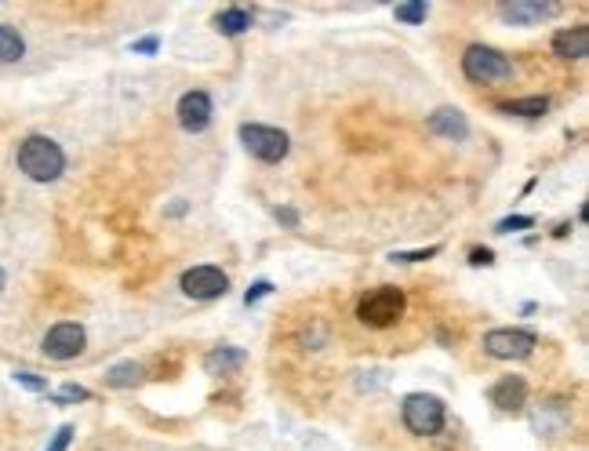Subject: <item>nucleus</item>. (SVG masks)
<instances>
[{"mask_svg": "<svg viewBox=\"0 0 589 451\" xmlns=\"http://www.w3.org/2000/svg\"><path fill=\"white\" fill-rule=\"evenodd\" d=\"M15 164H19V171L30 182H55L66 171V153L48 135H30V139L19 142Z\"/></svg>", "mask_w": 589, "mask_h": 451, "instance_id": "obj_1", "label": "nucleus"}, {"mask_svg": "<svg viewBox=\"0 0 589 451\" xmlns=\"http://www.w3.org/2000/svg\"><path fill=\"white\" fill-rule=\"evenodd\" d=\"M404 310H408V295L393 284H382L357 302V321L368 328H393L404 317Z\"/></svg>", "mask_w": 589, "mask_h": 451, "instance_id": "obj_2", "label": "nucleus"}, {"mask_svg": "<svg viewBox=\"0 0 589 451\" xmlns=\"http://www.w3.org/2000/svg\"><path fill=\"white\" fill-rule=\"evenodd\" d=\"M462 73H466L473 84H499L513 73V62H510V55L499 48L470 44L466 55H462Z\"/></svg>", "mask_w": 589, "mask_h": 451, "instance_id": "obj_3", "label": "nucleus"}, {"mask_svg": "<svg viewBox=\"0 0 589 451\" xmlns=\"http://www.w3.org/2000/svg\"><path fill=\"white\" fill-rule=\"evenodd\" d=\"M400 415H404V426H408L415 437H437V433L444 430V419H448L444 401L433 397V393H408Z\"/></svg>", "mask_w": 589, "mask_h": 451, "instance_id": "obj_4", "label": "nucleus"}, {"mask_svg": "<svg viewBox=\"0 0 589 451\" xmlns=\"http://www.w3.org/2000/svg\"><path fill=\"white\" fill-rule=\"evenodd\" d=\"M240 142L262 164H280L291 150L288 131L270 128V124H240Z\"/></svg>", "mask_w": 589, "mask_h": 451, "instance_id": "obj_5", "label": "nucleus"}, {"mask_svg": "<svg viewBox=\"0 0 589 451\" xmlns=\"http://www.w3.org/2000/svg\"><path fill=\"white\" fill-rule=\"evenodd\" d=\"M535 346H539V339L528 328H491L484 335V353L495 361H528Z\"/></svg>", "mask_w": 589, "mask_h": 451, "instance_id": "obj_6", "label": "nucleus"}, {"mask_svg": "<svg viewBox=\"0 0 589 451\" xmlns=\"http://www.w3.org/2000/svg\"><path fill=\"white\" fill-rule=\"evenodd\" d=\"M84 346H88V331L77 321H59L55 328H48V335L40 342L48 361H73V357L84 353Z\"/></svg>", "mask_w": 589, "mask_h": 451, "instance_id": "obj_7", "label": "nucleus"}, {"mask_svg": "<svg viewBox=\"0 0 589 451\" xmlns=\"http://www.w3.org/2000/svg\"><path fill=\"white\" fill-rule=\"evenodd\" d=\"M182 291L197 302H211V299H222L226 291H230V277L219 270V266H193V270L182 273Z\"/></svg>", "mask_w": 589, "mask_h": 451, "instance_id": "obj_8", "label": "nucleus"}, {"mask_svg": "<svg viewBox=\"0 0 589 451\" xmlns=\"http://www.w3.org/2000/svg\"><path fill=\"white\" fill-rule=\"evenodd\" d=\"M211 95L208 91H186L175 106V117H179L182 131H190V135H200V131H208L211 124Z\"/></svg>", "mask_w": 589, "mask_h": 451, "instance_id": "obj_9", "label": "nucleus"}, {"mask_svg": "<svg viewBox=\"0 0 589 451\" xmlns=\"http://www.w3.org/2000/svg\"><path fill=\"white\" fill-rule=\"evenodd\" d=\"M488 401L499 411H506V415H520L524 404H528V382L520 379V375H502L488 390Z\"/></svg>", "mask_w": 589, "mask_h": 451, "instance_id": "obj_10", "label": "nucleus"}, {"mask_svg": "<svg viewBox=\"0 0 589 451\" xmlns=\"http://www.w3.org/2000/svg\"><path fill=\"white\" fill-rule=\"evenodd\" d=\"M560 4H542V0H506L499 4V15L513 26H539L542 19H553Z\"/></svg>", "mask_w": 589, "mask_h": 451, "instance_id": "obj_11", "label": "nucleus"}, {"mask_svg": "<svg viewBox=\"0 0 589 451\" xmlns=\"http://www.w3.org/2000/svg\"><path fill=\"white\" fill-rule=\"evenodd\" d=\"M426 128H430L433 135H440V139H451V142H462L466 135H470V121H466V113L455 110V106H440V110H433L430 121H426Z\"/></svg>", "mask_w": 589, "mask_h": 451, "instance_id": "obj_12", "label": "nucleus"}, {"mask_svg": "<svg viewBox=\"0 0 589 451\" xmlns=\"http://www.w3.org/2000/svg\"><path fill=\"white\" fill-rule=\"evenodd\" d=\"M553 55H560V59H586L589 55L586 26H568V30L553 33Z\"/></svg>", "mask_w": 589, "mask_h": 451, "instance_id": "obj_13", "label": "nucleus"}, {"mask_svg": "<svg viewBox=\"0 0 589 451\" xmlns=\"http://www.w3.org/2000/svg\"><path fill=\"white\" fill-rule=\"evenodd\" d=\"M244 361H248V353L237 350V346H215V350L204 357V371H208V375H230V371H237Z\"/></svg>", "mask_w": 589, "mask_h": 451, "instance_id": "obj_14", "label": "nucleus"}, {"mask_svg": "<svg viewBox=\"0 0 589 451\" xmlns=\"http://www.w3.org/2000/svg\"><path fill=\"white\" fill-rule=\"evenodd\" d=\"M546 110H550V99H546V95H528V99L499 102V113H506V117H528V121L542 117Z\"/></svg>", "mask_w": 589, "mask_h": 451, "instance_id": "obj_15", "label": "nucleus"}, {"mask_svg": "<svg viewBox=\"0 0 589 451\" xmlns=\"http://www.w3.org/2000/svg\"><path fill=\"white\" fill-rule=\"evenodd\" d=\"M215 30L222 37H240V33L251 30V11L248 8H226L215 15Z\"/></svg>", "mask_w": 589, "mask_h": 451, "instance_id": "obj_16", "label": "nucleus"}, {"mask_svg": "<svg viewBox=\"0 0 589 451\" xmlns=\"http://www.w3.org/2000/svg\"><path fill=\"white\" fill-rule=\"evenodd\" d=\"M142 364H135V361H120V364H113L110 371H106V386L110 390H131V386H139L142 382Z\"/></svg>", "mask_w": 589, "mask_h": 451, "instance_id": "obj_17", "label": "nucleus"}, {"mask_svg": "<svg viewBox=\"0 0 589 451\" xmlns=\"http://www.w3.org/2000/svg\"><path fill=\"white\" fill-rule=\"evenodd\" d=\"M26 55V41L15 26H0V62H19Z\"/></svg>", "mask_w": 589, "mask_h": 451, "instance_id": "obj_18", "label": "nucleus"}, {"mask_svg": "<svg viewBox=\"0 0 589 451\" xmlns=\"http://www.w3.org/2000/svg\"><path fill=\"white\" fill-rule=\"evenodd\" d=\"M393 15H397V22H404V26H422L426 15H430V4H426V0H404V4L393 8Z\"/></svg>", "mask_w": 589, "mask_h": 451, "instance_id": "obj_19", "label": "nucleus"}, {"mask_svg": "<svg viewBox=\"0 0 589 451\" xmlns=\"http://www.w3.org/2000/svg\"><path fill=\"white\" fill-rule=\"evenodd\" d=\"M55 404H77V401H91V390H84V386H77V382H66L55 397H51Z\"/></svg>", "mask_w": 589, "mask_h": 451, "instance_id": "obj_20", "label": "nucleus"}, {"mask_svg": "<svg viewBox=\"0 0 589 451\" xmlns=\"http://www.w3.org/2000/svg\"><path fill=\"white\" fill-rule=\"evenodd\" d=\"M433 255H440V244H430V248H419V251H393L390 259L400 262V266H408V262H426Z\"/></svg>", "mask_w": 589, "mask_h": 451, "instance_id": "obj_21", "label": "nucleus"}, {"mask_svg": "<svg viewBox=\"0 0 589 451\" xmlns=\"http://www.w3.org/2000/svg\"><path fill=\"white\" fill-rule=\"evenodd\" d=\"M535 219L531 215H510V219L495 222V233H520V230H531Z\"/></svg>", "mask_w": 589, "mask_h": 451, "instance_id": "obj_22", "label": "nucleus"}, {"mask_svg": "<svg viewBox=\"0 0 589 451\" xmlns=\"http://www.w3.org/2000/svg\"><path fill=\"white\" fill-rule=\"evenodd\" d=\"M11 379L19 382V386H26L30 393H48V379H44V375H33V371H15Z\"/></svg>", "mask_w": 589, "mask_h": 451, "instance_id": "obj_23", "label": "nucleus"}, {"mask_svg": "<svg viewBox=\"0 0 589 451\" xmlns=\"http://www.w3.org/2000/svg\"><path fill=\"white\" fill-rule=\"evenodd\" d=\"M70 441H73V426H59V430H55V437H51L48 451H66V448H70Z\"/></svg>", "mask_w": 589, "mask_h": 451, "instance_id": "obj_24", "label": "nucleus"}, {"mask_svg": "<svg viewBox=\"0 0 589 451\" xmlns=\"http://www.w3.org/2000/svg\"><path fill=\"white\" fill-rule=\"evenodd\" d=\"M270 291H273V284H270V281H255V284H251V288H248V295H244V302H248V306H255V302L266 299Z\"/></svg>", "mask_w": 589, "mask_h": 451, "instance_id": "obj_25", "label": "nucleus"}, {"mask_svg": "<svg viewBox=\"0 0 589 451\" xmlns=\"http://www.w3.org/2000/svg\"><path fill=\"white\" fill-rule=\"evenodd\" d=\"M273 219L284 222L288 230H295V226H299V211L295 208H273Z\"/></svg>", "mask_w": 589, "mask_h": 451, "instance_id": "obj_26", "label": "nucleus"}, {"mask_svg": "<svg viewBox=\"0 0 589 451\" xmlns=\"http://www.w3.org/2000/svg\"><path fill=\"white\" fill-rule=\"evenodd\" d=\"M470 262H473V266H491V262H495V255H491L488 248H473L470 251Z\"/></svg>", "mask_w": 589, "mask_h": 451, "instance_id": "obj_27", "label": "nucleus"}, {"mask_svg": "<svg viewBox=\"0 0 589 451\" xmlns=\"http://www.w3.org/2000/svg\"><path fill=\"white\" fill-rule=\"evenodd\" d=\"M157 48H160L157 37H146V41H135V44H131V51H139V55H153Z\"/></svg>", "mask_w": 589, "mask_h": 451, "instance_id": "obj_28", "label": "nucleus"}, {"mask_svg": "<svg viewBox=\"0 0 589 451\" xmlns=\"http://www.w3.org/2000/svg\"><path fill=\"white\" fill-rule=\"evenodd\" d=\"M168 215H186V201H179V204H171V208H168Z\"/></svg>", "mask_w": 589, "mask_h": 451, "instance_id": "obj_29", "label": "nucleus"}, {"mask_svg": "<svg viewBox=\"0 0 589 451\" xmlns=\"http://www.w3.org/2000/svg\"><path fill=\"white\" fill-rule=\"evenodd\" d=\"M4 284H8V273L0 270V291H4Z\"/></svg>", "mask_w": 589, "mask_h": 451, "instance_id": "obj_30", "label": "nucleus"}]
</instances>
